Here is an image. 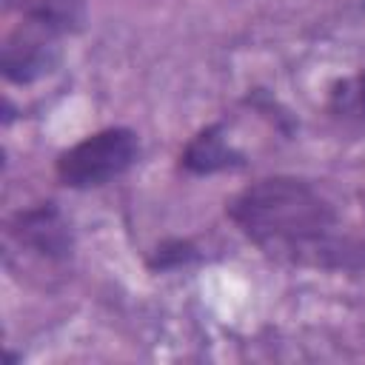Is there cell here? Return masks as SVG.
Here are the masks:
<instances>
[{
    "label": "cell",
    "instance_id": "ba28073f",
    "mask_svg": "<svg viewBox=\"0 0 365 365\" xmlns=\"http://www.w3.org/2000/svg\"><path fill=\"white\" fill-rule=\"evenodd\" d=\"M197 257L200 254H197V248L188 240H165L148 257V268L151 271H177V268L191 265Z\"/></svg>",
    "mask_w": 365,
    "mask_h": 365
},
{
    "label": "cell",
    "instance_id": "3957f363",
    "mask_svg": "<svg viewBox=\"0 0 365 365\" xmlns=\"http://www.w3.org/2000/svg\"><path fill=\"white\" fill-rule=\"evenodd\" d=\"M60 34L37 26V23H20L3 37L0 46V68L9 83H34L54 71L60 60Z\"/></svg>",
    "mask_w": 365,
    "mask_h": 365
},
{
    "label": "cell",
    "instance_id": "8992f818",
    "mask_svg": "<svg viewBox=\"0 0 365 365\" xmlns=\"http://www.w3.org/2000/svg\"><path fill=\"white\" fill-rule=\"evenodd\" d=\"M6 9L60 37L80 31L88 17L83 0H6Z\"/></svg>",
    "mask_w": 365,
    "mask_h": 365
},
{
    "label": "cell",
    "instance_id": "5b68a950",
    "mask_svg": "<svg viewBox=\"0 0 365 365\" xmlns=\"http://www.w3.org/2000/svg\"><path fill=\"white\" fill-rule=\"evenodd\" d=\"M180 165L188 171V174H220V171H237L245 165V157L228 143L225 137V128L220 123L214 125H205L202 131H197L182 154H180Z\"/></svg>",
    "mask_w": 365,
    "mask_h": 365
},
{
    "label": "cell",
    "instance_id": "7a4b0ae2",
    "mask_svg": "<svg viewBox=\"0 0 365 365\" xmlns=\"http://www.w3.org/2000/svg\"><path fill=\"white\" fill-rule=\"evenodd\" d=\"M140 157V137L114 125L94 131L57 157V177L68 188H97L123 177Z\"/></svg>",
    "mask_w": 365,
    "mask_h": 365
},
{
    "label": "cell",
    "instance_id": "277c9868",
    "mask_svg": "<svg viewBox=\"0 0 365 365\" xmlns=\"http://www.w3.org/2000/svg\"><path fill=\"white\" fill-rule=\"evenodd\" d=\"M6 237L17 248H26V251H31L48 262L68 259L71 248H74L71 225L54 202H40V205H31L26 211H17L9 220Z\"/></svg>",
    "mask_w": 365,
    "mask_h": 365
},
{
    "label": "cell",
    "instance_id": "6da1fadb",
    "mask_svg": "<svg viewBox=\"0 0 365 365\" xmlns=\"http://www.w3.org/2000/svg\"><path fill=\"white\" fill-rule=\"evenodd\" d=\"M234 225L268 257L314 268H359L365 248L336 234L334 205L305 180L265 177L228 202Z\"/></svg>",
    "mask_w": 365,
    "mask_h": 365
},
{
    "label": "cell",
    "instance_id": "52a82bcc",
    "mask_svg": "<svg viewBox=\"0 0 365 365\" xmlns=\"http://www.w3.org/2000/svg\"><path fill=\"white\" fill-rule=\"evenodd\" d=\"M328 108L342 120H359L365 123V71L339 80L331 88Z\"/></svg>",
    "mask_w": 365,
    "mask_h": 365
}]
</instances>
